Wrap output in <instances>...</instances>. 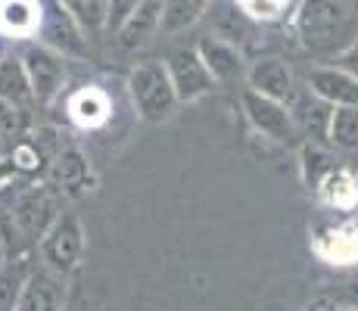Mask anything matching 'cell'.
Returning a JSON list of instances; mask_svg holds the SVG:
<instances>
[{"mask_svg": "<svg viewBox=\"0 0 358 311\" xmlns=\"http://www.w3.org/2000/svg\"><path fill=\"white\" fill-rule=\"evenodd\" d=\"M25 72H29V81H31V94L38 103H50L53 96L59 94L66 81V62L57 50L50 47H29L25 50Z\"/></svg>", "mask_w": 358, "mask_h": 311, "instance_id": "cell-8", "label": "cell"}, {"mask_svg": "<svg viewBox=\"0 0 358 311\" xmlns=\"http://www.w3.org/2000/svg\"><path fill=\"white\" fill-rule=\"evenodd\" d=\"M212 0H162V34H181L206 16Z\"/></svg>", "mask_w": 358, "mask_h": 311, "instance_id": "cell-18", "label": "cell"}, {"mask_svg": "<svg viewBox=\"0 0 358 311\" xmlns=\"http://www.w3.org/2000/svg\"><path fill=\"white\" fill-rule=\"evenodd\" d=\"M296 34L312 50H343L358 34L349 0H302Z\"/></svg>", "mask_w": 358, "mask_h": 311, "instance_id": "cell-1", "label": "cell"}, {"mask_svg": "<svg viewBox=\"0 0 358 311\" xmlns=\"http://www.w3.org/2000/svg\"><path fill=\"white\" fill-rule=\"evenodd\" d=\"M3 140H6V137H3V134H0V156H3Z\"/></svg>", "mask_w": 358, "mask_h": 311, "instance_id": "cell-31", "label": "cell"}, {"mask_svg": "<svg viewBox=\"0 0 358 311\" xmlns=\"http://www.w3.org/2000/svg\"><path fill=\"white\" fill-rule=\"evenodd\" d=\"M243 109H246V119L252 122V128H256L259 134L271 137V140H278V143H287L296 137V122H293V113L287 103L271 100V96L250 87V91L243 94Z\"/></svg>", "mask_w": 358, "mask_h": 311, "instance_id": "cell-6", "label": "cell"}, {"mask_svg": "<svg viewBox=\"0 0 358 311\" xmlns=\"http://www.w3.org/2000/svg\"><path fill=\"white\" fill-rule=\"evenodd\" d=\"M299 159H302V181H306L308 187H315V190H318L321 181L336 168V165L330 162V156L324 153V150L315 147V143H306Z\"/></svg>", "mask_w": 358, "mask_h": 311, "instance_id": "cell-22", "label": "cell"}, {"mask_svg": "<svg viewBox=\"0 0 358 311\" xmlns=\"http://www.w3.org/2000/svg\"><path fill=\"white\" fill-rule=\"evenodd\" d=\"M308 91L330 106H358V78L340 66H321L308 72Z\"/></svg>", "mask_w": 358, "mask_h": 311, "instance_id": "cell-11", "label": "cell"}, {"mask_svg": "<svg viewBox=\"0 0 358 311\" xmlns=\"http://www.w3.org/2000/svg\"><path fill=\"white\" fill-rule=\"evenodd\" d=\"M81 252H85V227L75 215H59L53 227L41 240V255H44L47 268L57 274H69L78 265Z\"/></svg>", "mask_w": 358, "mask_h": 311, "instance_id": "cell-4", "label": "cell"}, {"mask_svg": "<svg viewBox=\"0 0 358 311\" xmlns=\"http://www.w3.org/2000/svg\"><path fill=\"white\" fill-rule=\"evenodd\" d=\"M16 171H19V165H16V159H6V156H0V187H3L6 181H10V178L13 175H16Z\"/></svg>", "mask_w": 358, "mask_h": 311, "instance_id": "cell-29", "label": "cell"}, {"mask_svg": "<svg viewBox=\"0 0 358 311\" xmlns=\"http://www.w3.org/2000/svg\"><path fill=\"white\" fill-rule=\"evenodd\" d=\"M29 109L22 103H10L0 100V134L6 140H22V134L29 131Z\"/></svg>", "mask_w": 358, "mask_h": 311, "instance_id": "cell-23", "label": "cell"}, {"mask_svg": "<svg viewBox=\"0 0 358 311\" xmlns=\"http://www.w3.org/2000/svg\"><path fill=\"white\" fill-rule=\"evenodd\" d=\"M141 0H109V13H106V31H119V25L131 16V10Z\"/></svg>", "mask_w": 358, "mask_h": 311, "instance_id": "cell-27", "label": "cell"}, {"mask_svg": "<svg viewBox=\"0 0 358 311\" xmlns=\"http://www.w3.org/2000/svg\"><path fill=\"white\" fill-rule=\"evenodd\" d=\"M246 81H250L252 91L271 96V100L290 103L293 96H296V78H293L290 66H287L284 59H278V57L259 59L256 66L246 72Z\"/></svg>", "mask_w": 358, "mask_h": 311, "instance_id": "cell-12", "label": "cell"}, {"mask_svg": "<svg viewBox=\"0 0 358 311\" xmlns=\"http://www.w3.org/2000/svg\"><path fill=\"white\" fill-rule=\"evenodd\" d=\"M330 243L334 249H324L327 259L334 261H349L358 255V227L355 231H340V233H330Z\"/></svg>", "mask_w": 358, "mask_h": 311, "instance_id": "cell-24", "label": "cell"}, {"mask_svg": "<svg viewBox=\"0 0 358 311\" xmlns=\"http://www.w3.org/2000/svg\"><path fill=\"white\" fill-rule=\"evenodd\" d=\"M203 19H206V25H209L212 38L240 47V50H243L252 41V34H256V22H252V16L237 0H212Z\"/></svg>", "mask_w": 358, "mask_h": 311, "instance_id": "cell-7", "label": "cell"}, {"mask_svg": "<svg viewBox=\"0 0 358 311\" xmlns=\"http://www.w3.org/2000/svg\"><path fill=\"white\" fill-rule=\"evenodd\" d=\"M128 94L131 103H134L137 115L147 122H162L175 113V85H171V75L169 66L159 59H150V62H137L128 75Z\"/></svg>", "mask_w": 358, "mask_h": 311, "instance_id": "cell-2", "label": "cell"}, {"mask_svg": "<svg viewBox=\"0 0 358 311\" xmlns=\"http://www.w3.org/2000/svg\"><path fill=\"white\" fill-rule=\"evenodd\" d=\"M240 3H243V10L250 13L252 19H274L287 10L290 0H240Z\"/></svg>", "mask_w": 358, "mask_h": 311, "instance_id": "cell-26", "label": "cell"}, {"mask_svg": "<svg viewBox=\"0 0 358 311\" xmlns=\"http://www.w3.org/2000/svg\"><path fill=\"white\" fill-rule=\"evenodd\" d=\"M334 66H340V68H346L349 75H355L358 78V34L352 41H349L343 50H336V57H334Z\"/></svg>", "mask_w": 358, "mask_h": 311, "instance_id": "cell-28", "label": "cell"}, {"mask_svg": "<svg viewBox=\"0 0 358 311\" xmlns=\"http://www.w3.org/2000/svg\"><path fill=\"white\" fill-rule=\"evenodd\" d=\"M3 259H6V246H3V237H0V268H3Z\"/></svg>", "mask_w": 358, "mask_h": 311, "instance_id": "cell-30", "label": "cell"}, {"mask_svg": "<svg viewBox=\"0 0 358 311\" xmlns=\"http://www.w3.org/2000/svg\"><path fill=\"white\" fill-rule=\"evenodd\" d=\"M159 31H162V0H141L131 10V16L119 25L115 38H119L122 50H143Z\"/></svg>", "mask_w": 358, "mask_h": 311, "instance_id": "cell-9", "label": "cell"}, {"mask_svg": "<svg viewBox=\"0 0 358 311\" xmlns=\"http://www.w3.org/2000/svg\"><path fill=\"white\" fill-rule=\"evenodd\" d=\"M196 50H199V57H203L206 68L212 72V78H215V85H237V81L246 78V72H250L240 47L224 44V41L212 38V34H206V38L199 41Z\"/></svg>", "mask_w": 358, "mask_h": 311, "instance_id": "cell-10", "label": "cell"}, {"mask_svg": "<svg viewBox=\"0 0 358 311\" xmlns=\"http://www.w3.org/2000/svg\"><path fill=\"white\" fill-rule=\"evenodd\" d=\"M69 13L75 16V22L81 29L94 31V29H106V13H109V0H59Z\"/></svg>", "mask_w": 358, "mask_h": 311, "instance_id": "cell-21", "label": "cell"}, {"mask_svg": "<svg viewBox=\"0 0 358 311\" xmlns=\"http://www.w3.org/2000/svg\"><path fill=\"white\" fill-rule=\"evenodd\" d=\"M59 305H63L59 274L47 268V271H31L25 277L13 311H59Z\"/></svg>", "mask_w": 358, "mask_h": 311, "instance_id": "cell-13", "label": "cell"}, {"mask_svg": "<svg viewBox=\"0 0 358 311\" xmlns=\"http://www.w3.org/2000/svg\"><path fill=\"white\" fill-rule=\"evenodd\" d=\"M169 75H171V85H175L178 103H194L203 94H209L215 87V78L212 72L206 68L203 57H199L196 47H184V50H175L169 59Z\"/></svg>", "mask_w": 358, "mask_h": 311, "instance_id": "cell-5", "label": "cell"}, {"mask_svg": "<svg viewBox=\"0 0 358 311\" xmlns=\"http://www.w3.org/2000/svg\"><path fill=\"white\" fill-rule=\"evenodd\" d=\"M327 137L340 150H358V106H334Z\"/></svg>", "mask_w": 358, "mask_h": 311, "instance_id": "cell-19", "label": "cell"}, {"mask_svg": "<svg viewBox=\"0 0 358 311\" xmlns=\"http://www.w3.org/2000/svg\"><path fill=\"white\" fill-rule=\"evenodd\" d=\"M0 311H3V308H0Z\"/></svg>", "mask_w": 358, "mask_h": 311, "instance_id": "cell-32", "label": "cell"}, {"mask_svg": "<svg viewBox=\"0 0 358 311\" xmlns=\"http://www.w3.org/2000/svg\"><path fill=\"white\" fill-rule=\"evenodd\" d=\"M69 115L81 128H97V124L109 119V96L97 91V87H81L69 100Z\"/></svg>", "mask_w": 358, "mask_h": 311, "instance_id": "cell-16", "label": "cell"}, {"mask_svg": "<svg viewBox=\"0 0 358 311\" xmlns=\"http://www.w3.org/2000/svg\"><path fill=\"white\" fill-rule=\"evenodd\" d=\"M41 25V3L38 0H0V29L29 38Z\"/></svg>", "mask_w": 358, "mask_h": 311, "instance_id": "cell-15", "label": "cell"}, {"mask_svg": "<svg viewBox=\"0 0 358 311\" xmlns=\"http://www.w3.org/2000/svg\"><path fill=\"white\" fill-rule=\"evenodd\" d=\"M25 140L31 143L34 150H38V156H41V162H44V168L50 165V159L63 150V143H59V134L53 128H38L31 137H25Z\"/></svg>", "mask_w": 358, "mask_h": 311, "instance_id": "cell-25", "label": "cell"}, {"mask_svg": "<svg viewBox=\"0 0 358 311\" xmlns=\"http://www.w3.org/2000/svg\"><path fill=\"white\" fill-rule=\"evenodd\" d=\"M87 178H91V165H87L85 153L75 147L59 150L47 165V184L53 190H81L87 184Z\"/></svg>", "mask_w": 358, "mask_h": 311, "instance_id": "cell-14", "label": "cell"}, {"mask_svg": "<svg viewBox=\"0 0 358 311\" xmlns=\"http://www.w3.org/2000/svg\"><path fill=\"white\" fill-rule=\"evenodd\" d=\"M53 221H57V199H53L50 184L22 193L10 212L13 231H16V237L25 240V243H41L44 233L53 227Z\"/></svg>", "mask_w": 358, "mask_h": 311, "instance_id": "cell-3", "label": "cell"}, {"mask_svg": "<svg viewBox=\"0 0 358 311\" xmlns=\"http://www.w3.org/2000/svg\"><path fill=\"white\" fill-rule=\"evenodd\" d=\"M0 100L22 103V106H29L34 100L29 72H25V62L19 57H0Z\"/></svg>", "mask_w": 358, "mask_h": 311, "instance_id": "cell-17", "label": "cell"}, {"mask_svg": "<svg viewBox=\"0 0 358 311\" xmlns=\"http://www.w3.org/2000/svg\"><path fill=\"white\" fill-rule=\"evenodd\" d=\"M321 196L327 199V203H334V205H355V199H358V187H355V178L349 175V171H343V168H334L330 175L321 181Z\"/></svg>", "mask_w": 358, "mask_h": 311, "instance_id": "cell-20", "label": "cell"}]
</instances>
